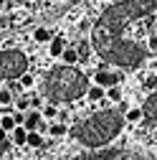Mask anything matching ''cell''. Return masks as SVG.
<instances>
[{"instance_id":"obj_1","label":"cell","mask_w":157,"mask_h":160,"mask_svg":"<svg viewBox=\"0 0 157 160\" xmlns=\"http://www.w3.org/2000/svg\"><path fill=\"white\" fill-rule=\"evenodd\" d=\"M81 92H86V82L74 66H56L53 71H48L46 76V94L53 102L61 99H76Z\"/></svg>"},{"instance_id":"obj_2","label":"cell","mask_w":157,"mask_h":160,"mask_svg":"<svg viewBox=\"0 0 157 160\" xmlns=\"http://www.w3.org/2000/svg\"><path fill=\"white\" fill-rule=\"evenodd\" d=\"M122 122H124V117H119L117 112H99L78 127V140L89 148H99L119 132Z\"/></svg>"},{"instance_id":"obj_3","label":"cell","mask_w":157,"mask_h":160,"mask_svg":"<svg viewBox=\"0 0 157 160\" xmlns=\"http://www.w3.org/2000/svg\"><path fill=\"white\" fill-rule=\"evenodd\" d=\"M23 71H26V56L21 51H5V53H0V76L18 79Z\"/></svg>"},{"instance_id":"obj_4","label":"cell","mask_w":157,"mask_h":160,"mask_svg":"<svg viewBox=\"0 0 157 160\" xmlns=\"http://www.w3.org/2000/svg\"><path fill=\"white\" fill-rule=\"evenodd\" d=\"M119 71H112V69H99L91 74V84H99V87H112V84H119Z\"/></svg>"},{"instance_id":"obj_5","label":"cell","mask_w":157,"mask_h":160,"mask_svg":"<svg viewBox=\"0 0 157 160\" xmlns=\"http://www.w3.org/2000/svg\"><path fill=\"white\" fill-rule=\"evenodd\" d=\"M8 137H10V142H13L15 148H23L26 140H28V130H26L23 125H15V127L8 132Z\"/></svg>"},{"instance_id":"obj_6","label":"cell","mask_w":157,"mask_h":160,"mask_svg":"<svg viewBox=\"0 0 157 160\" xmlns=\"http://www.w3.org/2000/svg\"><path fill=\"white\" fill-rule=\"evenodd\" d=\"M104 99L109 104H119L122 99H124V89H122V84H112V87H107L104 89Z\"/></svg>"},{"instance_id":"obj_7","label":"cell","mask_w":157,"mask_h":160,"mask_svg":"<svg viewBox=\"0 0 157 160\" xmlns=\"http://www.w3.org/2000/svg\"><path fill=\"white\" fill-rule=\"evenodd\" d=\"M41 122H43L41 109H28V112H26V119H23V127H26V130H38Z\"/></svg>"},{"instance_id":"obj_8","label":"cell","mask_w":157,"mask_h":160,"mask_svg":"<svg viewBox=\"0 0 157 160\" xmlns=\"http://www.w3.org/2000/svg\"><path fill=\"white\" fill-rule=\"evenodd\" d=\"M122 117H124V122L137 125V122H142V119H145V107H127Z\"/></svg>"},{"instance_id":"obj_9","label":"cell","mask_w":157,"mask_h":160,"mask_svg":"<svg viewBox=\"0 0 157 160\" xmlns=\"http://www.w3.org/2000/svg\"><path fill=\"white\" fill-rule=\"evenodd\" d=\"M64 48H66V38L56 33V36L51 38V41H48V53H51L53 58H58V56H61V51H64Z\"/></svg>"},{"instance_id":"obj_10","label":"cell","mask_w":157,"mask_h":160,"mask_svg":"<svg viewBox=\"0 0 157 160\" xmlns=\"http://www.w3.org/2000/svg\"><path fill=\"white\" fill-rule=\"evenodd\" d=\"M86 99L91 104H99V102H104V87H99V84H91V87H86Z\"/></svg>"},{"instance_id":"obj_11","label":"cell","mask_w":157,"mask_h":160,"mask_svg":"<svg viewBox=\"0 0 157 160\" xmlns=\"http://www.w3.org/2000/svg\"><path fill=\"white\" fill-rule=\"evenodd\" d=\"M58 58H61V64H66V66H76L78 61H81V58H78V51H76V48H71V46H66V48L61 51V56H58Z\"/></svg>"},{"instance_id":"obj_12","label":"cell","mask_w":157,"mask_h":160,"mask_svg":"<svg viewBox=\"0 0 157 160\" xmlns=\"http://www.w3.org/2000/svg\"><path fill=\"white\" fill-rule=\"evenodd\" d=\"M53 36H56V33H53L51 28H46V26H38V28H33V41H36V43H48Z\"/></svg>"},{"instance_id":"obj_13","label":"cell","mask_w":157,"mask_h":160,"mask_svg":"<svg viewBox=\"0 0 157 160\" xmlns=\"http://www.w3.org/2000/svg\"><path fill=\"white\" fill-rule=\"evenodd\" d=\"M26 145H28V148H41V145H43V132H41V130H28Z\"/></svg>"},{"instance_id":"obj_14","label":"cell","mask_w":157,"mask_h":160,"mask_svg":"<svg viewBox=\"0 0 157 160\" xmlns=\"http://www.w3.org/2000/svg\"><path fill=\"white\" fill-rule=\"evenodd\" d=\"M46 132H48L51 137H64V135L69 132V125H66V122H53V125L46 127Z\"/></svg>"},{"instance_id":"obj_15","label":"cell","mask_w":157,"mask_h":160,"mask_svg":"<svg viewBox=\"0 0 157 160\" xmlns=\"http://www.w3.org/2000/svg\"><path fill=\"white\" fill-rule=\"evenodd\" d=\"M18 84H21V89L31 92V89H33V84H36V76H33V74H28V71H23L21 76H18Z\"/></svg>"},{"instance_id":"obj_16","label":"cell","mask_w":157,"mask_h":160,"mask_svg":"<svg viewBox=\"0 0 157 160\" xmlns=\"http://www.w3.org/2000/svg\"><path fill=\"white\" fill-rule=\"evenodd\" d=\"M0 127H3L5 132H10V130L15 127V117H13V112H3V114H0Z\"/></svg>"},{"instance_id":"obj_17","label":"cell","mask_w":157,"mask_h":160,"mask_svg":"<svg viewBox=\"0 0 157 160\" xmlns=\"http://www.w3.org/2000/svg\"><path fill=\"white\" fill-rule=\"evenodd\" d=\"M41 117H43V119H56V117H58V107H56L53 102H51V104H43Z\"/></svg>"},{"instance_id":"obj_18","label":"cell","mask_w":157,"mask_h":160,"mask_svg":"<svg viewBox=\"0 0 157 160\" xmlns=\"http://www.w3.org/2000/svg\"><path fill=\"white\" fill-rule=\"evenodd\" d=\"M15 109H21V112H28V109H31V97H28V94L18 97V99H15Z\"/></svg>"},{"instance_id":"obj_19","label":"cell","mask_w":157,"mask_h":160,"mask_svg":"<svg viewBox=\"0 0 157 160\" xmlns=\"http://www.w3.org/2000/svg\"><path fill=\"white\" fill-rule=\"evenodd\" d=\"M10 104H13V92L0 89V107H10Z\"/></svg>"},{"instance_id":"obj_20","label":"cell","mask_w":157,"mask_h":160,"mask_svg":"<svg viewBox=\"0 0 157 160\" xmlns=\"http://www.w3.org/2000/svg\"><path fill=\"white\" fill-rule=\"evenodd\" d=\"M147 48L152 51V53H157V28L150 33V38H147Z\"/></svg>"},{"instance_id":"obj_21","label":"cell","mask_w":157,"mask_h":160,"mask_svg":"<svg viewBox=\"0 0 157 160\" xmlns=\"http://www.w3.org/2000/svg\"><path fill=\"white\" fill-rule=\"evenodd\" d=\"M145 114H157V94L147 102V107H145Z\"/></svg>"},{"instance_id":"obj_22","label":"cell","mask_w":157,"mask_h":160,"mask_svg":"<svg viewBox=\"0 0 157 160\" xmlns=\"http://www.w3.org/2000/svg\"><path fill=\"white\" fill-rule=\"evenodd\" d=\"M145 87H147V89H155V87H157V76H147V79H145Z\"/></svg>"},{"instance_id":"obj_23","label":"cell","mask_w":157,"mask_h":160,"mask_svg":"<svg viewBox=\"0 0 157 160\" xmlns=\"http://www.w3.org/2000/svg\"><path fill=\"white\" fill-rule=\"evenodd\" d=\"M0 28H8V18L5 15H0Z\"/></svg>"},{"instance_id":"obj_24","label":"cell","mask_w":157,"mask_h":160,"mask_svg":"<svg viewBox=\"0 0 157 160\" xmlns=\"http://www.w3.org/2000/svg\"><path fill=\"white\" fill-rule=\"evenodd\" d=\"M3 140H8V132H5L3 127H0V142H3Z\"/></svg>"},{"instance_id":"obj_25","label":"cell","mask_w":157,"mask_h":160,"mask_svg":"<svg viewBox=\"0 0 157 160\" xmlns=\"http://www.w3.org/2000/svg\"><path fill=\"white\" fill-rule=\"evenodd\" d=\"M5 3H8V0H0V8H3V5H5Z\"/></svg>"},{"instance_id":"obj_26","label":"cell","mask_w":157,"mask_h":160,"mask_svg":"<svg viewBox=\"0 0 157 160\" xmlns=\"http://www.w3.org/2000/svg\"><path fill=\"white\" fill-rule=\"evenodd\" d=\"M155 26H157V13H155Z\"/></svg>"}]
</instances>
